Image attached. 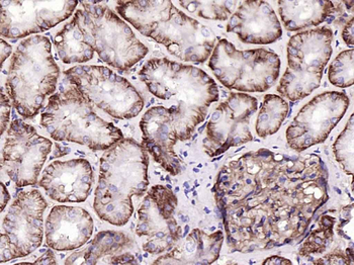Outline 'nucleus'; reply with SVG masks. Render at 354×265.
I'll return each mask as SVG.
<instances>
[{
	"instance_id": "cd10ccee",
	"label": "nucleus",
	"mask_w": 354,
	"mask_h": 265,
	"mask_svg": "<svg viewBox=\"0 0 354 265\" xmlns=\"http://www.w3.org/2000/svg\"><path fill=\"white\" fill-rule=\"evenodd\" d=\"M353 142L354 122L353 115H351L344 130L338 136L337 140L333 145V152L336 160L345 173L348 175L353 174Z\"/></svg>"
},
{
	"instance_id": "c85d7f7f",
	"label": "nucleus",
	"mask_w": 354,
	"mask_h": 265,
	"mask_svg": "<svg viewBox=\"0 0 354 265\" xmlns=\"http://www.w3.org/2000/svg\"><path fill=\"white\" fill-rule=\"evenodd\" d=\"M353 50L341 52L330 65L328 72L330 82L341 89L353 86Z\"/></svg>"
},
{
	"instance_id": "2eb2a0df",
	"label": "nucleus",
	"mask_w": 354,
	"mask_h": 265,
	"mask_svg": "<svg viewBox=\"0 0 354 265\" xmlns=\"http://www.w3.org/2000/svg\"><path fill=\"white\" fill-rule=\"evenodd\" d=\"M346 94L327 91L315 96L286 130L288 146L297 152H303L310 147L323 143L336 125L342 120L349 107Z\"/></svg>"
},
{
	"instance_id": "72a5a7b5",
	"label": "nucleus",
	"mask_w": 354,
	"mask_h": 265,
	"mask_svg": "<svg viewBox=\"0 0 354 265\" xmlns=\"http://www.w3.org/2000/svg\"><path fill=\"white\" fill-rule=\"evenodd\" d=\"M34 264H57L56 257H55L53 251L48 250L45 252L41 257L36 260Z\"/></svg>"
},
{
	"instance_id": "c9c22d12",
	"label": "nucleus",
	"mask_w": 354,
	"mask_h": 265,
	"mask_svg": "<svg viewBox=\"0 0 354 265\" xmlns=\"http://www.w3.org/2000/svg\"><path fill=\"white\" fill-rule=\"evenodd\" d=\"M10 199V192L6 190V185L1 183V201H0V203H1V212H3V210L6 209Z\"/></svg>"
},
{
	"instance_id": "9b49d317",
	"label": "nucleus",
	"mask_w": 354,
	"mask_h": 265,
	"mask_svg": "<svg viewBox=\"0 0 354 265\" xmlns=\"http://www.w3.org/2000/svg\"><path fill=\"white\" fill-rule=\"evenodd\" d=\"M47 205L39 190H27L17 194L2 223L1 264L30 255L41 246L44 212Z\"/></svg>"
},
{
	"instance_id": "473e14b6",
	"label": "nucleus",
	"mask_w": 354,
	"mask_h": 265,
	"mask_svg": "<svg viewBox=\"0 0 354 265\" xmlns=\"http://www.w3.org/2000/svg\"><path fill=\"white\" fill-rule=\"evenodd\" d=\"M263 265H292V262L290 260L286 259V258L281 257V256H270V257L266 258L263 262Z\"/></svg>"
},
{
	"instance_id": "6ab92c4d",
	"label": "nucleus",
	"mask_w": 354,
	"mask_h": 265,
	"mask_svg": "<svg viewBox=\"0 0 354 265\" xmlns=\"http://www.w3.org/2000/svg\"><path fill=\"white\" fill-rule=\"evenodd\" d=\"M140 128L145 150L166 172L171 175L179 174L181 164L174 151L178 139L169 109L150 107L142 118Z\"/></svg>"
},
{
	"instance_id": "c756f323",
	"label": "nucleus",
	"mask_w": 354,
	"mask_h": 265,
	"mask_svg": "<svg viewBox=\"0 0 354 265\" xmlns=\"http://www.w3.org/2000/svg\"><path fill=\"white\" fill-rule=\"evenodd\" d=\"M353 247L343 251L339 249L330 252L323 257L314 260L315 265H353Z\"/></svg>"
},
{
	"instance_id": "bb28decb",
	"label": "nucleus",
	"mask_w": 354,
	"mask_h": 265,
	"mask_svg": "<svg viewBox=\"0 0 354 265\" xmlns=\"http://www.w3.org/2000/svg\"><path fill=\"white\" fill-rule=\"evenodd\" d=\"M192 14L212 21H226L237 8V1H179Z\"/></svg>"
},
{
	"instance_id": "423d86ee",
	"label": "nucleus",
	"mask_w": 354,
	"mask_h": 265,
	"mask_svg": "<svg viewBox=\"0 0 354 265\" xmlns=\"http://www.w3.org/2000/svg\"><path fill=\"white\" fill-rule=\"evenodd\" d=\"M41 125L55 141L73 142L91 150H108L124 139L122 131L98 117L93 104L73 85L50 96Z\"/></svg>"
},
{
	"instance_id": "a878e982",
	"label": "nucleus",
	"mask_w": 354,
	"mask_h": 265,
	"mask_svg": "<svg viewBox=\"0 0 354 265\" xmlns=\"http://www.w3.org/2000/svg\"><path fill=\"white\" fill-rule=\"evenodd\" d=\"M335 223V217L329 214H323L319 219L318 228L304 241L299 254L301 256H310L324 253L333 242Z\"/></svg>"
},
{
	"instance_id": "7c9ffc66",
	"label": "nucleus",
	"mask_w": 354,
	"mask_h": 265,
	"mask_svg": "<svg viewBox=\"0 0 354 265\" xmlns=\"http://www.w3.org/2000/svg\"><path fill=\"white\" fill-rule=\"evenodd\" d=\"M1 111H0V115H1V134L3 135L6 131H8V122H10V100L8 98L3 91H1Z\"/></svg>"
},
{
	"instance_id": "b1692460",
	"label": "nucleus",
	"mask_w": 354,
	"mask_h": 265,
	"mask_svg": "<svg viewBox=\"0 0 354 265\" xmlns=\"http://www.w3.org/2000/svg\"><path fill=\"white\" fill-rule=\"evenodd\" d=\"M55 45L61 60L66 64L87 62L95 55V51L85 42L75 17L57 34Z\"/></svg>"
},
{
	"instance_id": "20e7f679",
	"label": "nucleus",
	"mask_w": 354,
	"mask_h": 265,
	"mask_svg": "<svg viewBox=\"0 0 354 265\" xmlns=\"http://www.w3.org/2000/svg\"><path fill=\"white\" fill-rule=\"evenodd\" d=\"M148 183L147 151L133 139L118 142L100 159L96 214L109 224L126 225L134 212L133 197L143 196Z\"/></svg>"
},
{
	"instance_id": "f704fd0d",
	"label": "nucleus",
	"mask_w": 354,
	"mask_h": 265,
	"mask_svg": "<svg viewBox=\"0 0 354 265\" xmlns=\"http://www.w3.org/2000/svg\"><path fill=\"white\" fill-rule=\"evenodd\" d=\"M12 46L8 45L6 41L1 40V64L6 62V59L12 54Z\"/></svg>"
},
{
	"instance_id": "7ed1b4c3",
	"label": "nucleus",
	"mask_w": 354,
	"mask_h": 265,
	"mask_svg": "<svg viewBox=\"0 0 354 265\" xmlns=\"http://www.w3.org/2000/svg\"><path fill=\"white\" fill-rule=\"evenodd\" d=\"M117 10L142 35L163 45L179 60L203 63L213 53L217 41L213 30L177 10L172 1H118Z\"/></svg>"
},
{
	"instance_id": "f03ea898",
	"label": "nucleus",
	"mask_w": 354,
	"mask_h": 265,
	"mask_svg": "<svg viewBox=\"0 0 354 265\" xmlns=\"http://www.w3.org/2000/svg\"><path fill=\"white\" fill-rule=\"evenodd\" d=\"M139 76L153 95L176 102L169 111L178 141L191 139L196 127L204 122L209 107L218 100L215 80L204 70L191 65L167 58L151 59Z\"/></svg>"
},
{
	"instance_id": "2f4dec72",
	"label": "nucleus",
	"mask_w": 354,
	"mask_h": 265,
	"mask_svg": "<svg viewBox=\"0 0 354 265\" xmlns=\"http://www.w3.org/2000/svg\"><path fill=\"white\" fill-rule=\"evenodd\" d=\"M342 38L347 45L353 46L354 44V26L353 19H351V21L346 24L344 28H343Z\"/></svg>"
},
{
	"instance_id": "393cba45",
	"label": "nucleus",
	"mask_w": 354,
	"mask_h": 265,
	"mask_svg": "<svg viewBox=\"0 0 354 265\" xmlns=\"http://www.w3.org/2000/svg\"><path fill=\"white\" fill-rule=\"evenodd\" d=\"M288 113V104L283 98L277 94H266L255 125L257 135L266 138L277 133Z\"/></svg>"
},
{
	"instance_id": "1a4fd4ad",
	"label": "nucleus",
	"mask_w": 354,
	"mask_h": 265,
	"mask_svg": "<svg viewBox=\"0 0 354 265\" xmlns=\"http://www.w3.org/2000/svg\"><path fill=\"white\" fill-rule=\"evenodd\" d=\"M209 67L227 89L241 93H264L279 76L281 60L266 49L240 51L226 39L216 44Z\"/></svg>"
},
{
	"instance_id": "f257e3e1",
	"label": "nucleus",
	"mask_w": 354,
	"mask_h": 265,
	"mask_svg": "<svg viewBox=\"0 0 354 265\" xmlns=\"http://www.w3.org/2000/svg\"><path fill=\"white\" fill-rule=\"evenodd\" d=\"M328 172L317 155L268 149L246 153L218 172L216 203L232 251L270 250L298 240L328 201Z\"/></svg>"
},
{
	"instance_id": "ddd939ff",
	"label": "nucleus",
	"mask_w": 354,
	"mask_h": 265,
	"mask_svg": "<svg viewBox=\"0 0 354 265\" xmlns=\"http://www.w3.org/2000/svg\"><path fill=\"white\" fill-rule=\"evenodd\" d=\"M177 198L171 190L155 185L147 192L139 211L136 234L145 238L142 248L153 255L171 250L181 240V228L176 219Z\"/></svg>"
},
{
	"instance_id": "dca6fc26",
	"label": "nucleus",
	"mask_w": 354,
	"mask_h": 265,
	"mask_svg": "<svg viewBox=\"0 0 354 265\" xmlns=\"http://www.w3.org/2000/svg\"><path fill=\"white\" fill-rule=\"evenodd\" d=\"M80 1H0V33L8 39L46 32L73 14Z\"/></svg>"
},
{
	"instance_id": "0eeeda50",
	"label": "nucleus",
	"mask_w": 354,
	"mask_h": 265,
	"mask_svg": "<svg viewBox=\"0 0 354 265\" xmlns=\"http://www.w3.org/2000/svg\"><path fill=\"white\" fill-rule=\"evenodd\" d=\"M102 2L82 1L74 17L84 40L102 61L115 69L128 70L146 55L148 48L138 40L131 28Z\"/></svg>"
},
{
	"instance_id": "5701e85b",
	"label": "nucleus",
	"mask_w": 354,
	"mask_h": 265,
	"mask_svg": "<svg viewBox=\"0 0 354 265\" xmlns=\"http://www.w3.org/2000/svg\"><path fill=\"white\" fill-rule=\"evenodd\" d=\"M334 12V2L325 0L316 1H279V12L283 26L290 32L316 27Z\"/></svg>"
},
{
	"instance_id": "4468645a",
	"label": "nucleus",
	"mask_w": 354,
	"mask_h": 265,
	"mask_svg": "<svg viewBox=\"0 0 354 265\" xmlns=\"http://www.w3.org/2000/svg\"><path fill=\"white\" fill-rule=\"evenodd\" d=\"M257 100L249 94L232 93L214 111L203 141L205 152L216 157L232 147L252 141L250 120L257 111Z\"/></svg>"
},
{
	"instance_id": "aec40b11",
	"label": "nucleus",
	"mask_w": 354,
	"mask_h": 265,
	"mask_svg": "<svg viewBox=\"0 0 354 265\" xmlns=\"http://www.w3.org/2000/svg\"><path fill=\"white\" fill-rule=\"evenodd\" d=\"M45 231L46 242L50 248L75 250L93 235V220L82 208L56 205L48 216Z\"/></svg>"
},
{
	"instance_id": "a211bd4d",
	"label": "nucleus",
	"mask_w": 354,
	"mask_h": 265,
	"mask_svg": "<svg viewBox=\"0 0 354 265\" xmlns=\"http://www.w3.org/2000/svg\"><path fill=\"white\" fill-rule=\"evenodd\" d=\"M227 32L237 35L245 44L268 45L281 38L283 28L268 2L247 0L240 2L231 15Z\"/></svg>"
},
{
	"instance_id": "4be33fe9",
	"label": "nucleus",
	"mask_w": 354,
	"mask_h": 265,
	"mask_svg": "<svg viewBox=\"0 0 354 265\" xmlns=\"http://www.w3.org/2000/svg\"><path fill=\"white\" fill-rule=\"evenodd\" d=\"M223 243L224 233L221 230L207 234L203 230L194 229L153 264H213L220 257Z\"/></svg>"
},
{
	"instance_id": "6e6552de",
	"label": "nucleus",
	"mask_w": 354,
	"mask_h": 265,
	"mask_svg": "<svg viewBox=\"0 0 354 265\" xmlns=\"http://www.w3.org/2000/svg\"><path fill=\"white\" fill-rule=\"evenodd\" d=\"M333 33L328 28L304 30L288 44V68L277 91L290 102H298L318 89L332 55Z\"/></svg>"
},
{
	"instance_id": "9d476101",
	"label": "nucleus",
	"mask_w": 354,
	"mask_h": 265,
	"mask_svg": "<svg viewBox=\"0 0 354 265\" xmlns=\"http://www.w3.org/2000/svg\"><path fill=\"white\" fill-rule=\"evenodd\" d=\"M65 75L93 106L111 117L133 119L143 109L141 94L126 78L108 67L80 65L70 68Z\"/></svg>"
},
{
	"instance_id": "412c9836",
	"label": "nucleus",
	"mask_w": 354,
	"mask_h": 265,
	"mask_svg": "<svg viewBox=\"0 0 354 265\" xmlns=\"http://www.w3.org/2000/svg\"><path fill=\"white\" fill-rule=\"evenodd\" d=\"M135 243L118 231H102L82 251L75 252L65 264H139L134 253Z\"/></svg>"
},
{
	"instance_id": "39448f33",
	"label": "nucleus",
	"mask_w": 354,
	"mask_h": 265,
	"mask_svg": "<svg viewBox=\"0 0 354 265\" xmlns=\"http://www.w3.org/2000/svg\"><path fill=\"white\" fill-rule=\"evenodd\" d=\"M58 78L59 67L49 39L34 36L21 42L12 55L6 80L17 113L24 119L36 117L48 96L53 95Z\"/></svg>"
},
{
	"instance_id": "f8f14e48",
	"label": "nucleus",
	"mask_w": 354,
	"mask_h": 265,
	"mask_svg": "<svg viewBox=\"0 0 354 265\" xmlns=\"http://www.w3.org/2000/svg\"><path fill=\"white\" fill-rule=\"evenodd\" d=\"M51 149L52 142L39 135L34 127L14 120L2 149V172L19 188L36 185Z\"/></svg>"
},
{
	"instance_id": "f3484780",
	"label": "nucleus",
	"mask_w": 354,
	"mask_h": 265,
	"mask_svg": "<svg viewBox=\"0 0 354 265\" xmlns=\"http://www.w3.org/2000/svg\"><path fill=\"white\" fill-rule=\"evenodd\" d=\"M93 183V168L82 158L52 162L41 173L39 181L47 196L59 203L86 201Z\"/></svg>"
}]
</instances>
